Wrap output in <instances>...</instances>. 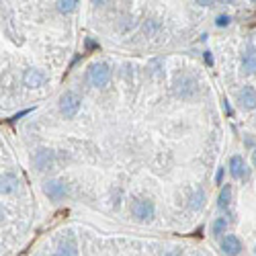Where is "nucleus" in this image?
Segmentation results:
<instances>
[{
  "instance_id": "4468645a",
  "label": "nucleus",
  "mask_w": 256,
  "mask_h": 256,
  "mask_svg": "<svg viewBox=\"0 0 256 256\" xmlns=\"http://www.w3.org/2000/svg\"><path fill=\"white\" fill-rule=\"evenodd\" d=\"M57 8L62 13H74L78 8V2H74V0H62V2H57Z\"/></svg>"
},
{
  "instance_id": "7ed1b4c3",
  "label": "nucleus",
  "mask_w": 256,
  "mask_h": 256,
  "mask_svg": "<svg viewBox=\"0 0 256 256\" xmlns=\"http://www.w3.org/2000/svg\"><path fill=\"white\" fill-rule=\"evenodd\" d=\"M80 105H82L80 96H78L74 91H66L60 98V111L66 119H74L78 115V111H80Z\"/></svg>"
},
{
  "instance_id": "2eb2a0df",
  "label": "nucleus",
  "mask_w": 256,
  "mask_h": 256,
  "mask_svg": "<svg viewBox=\"0 0 256 256\" xmlns=\"http://www.w3.org/2000/svg\"><path fill=\"white\" fill-rule=\"evenodd\" d=\"M225 228H228V221H225V218H218V219L213 221V236H221Z\"/></svg>"
},
{
  "instance_id": "f03ea898",
  "label": "nucleus",
  "mask_w": 256,
  "mask_h": 256,
  "mask_svg": "<svg viewBox=\"0 0 256 256\" xmlns=\"http://www.w3.org/2000/svg\"><path fill=\"white\" fill-rule=\"evenodd\" d=\"M109 80H111V68H109V64L96 62V64H92L91 68H88V82H91L92 86L103 88V86L109 84Z\"/></svg>"
},
{
  "instance_id": "412c9836",
  "label": "nucleus",
  "mask_w": 256,
  "mask_h": 256,
  "mask_svg": "<svg viewBox=\"0 0 256 256\" xmlns=\"http://www.w3.org/2000/svg\"><path fill=\"white\" fill-rule=\"evenodd\" d=\"M254 252H256V250H254Z\"/></svg>"
},
{
  "instance_id": "6e6552de",
  "label": "nucleus",
  "mask_w": 256,
  "mask_h": 256,
  "mask_svg": "<svg viewBox=\"0 0 256 256\" xmlns=\"http://www.w3.org/2000/svg\"><path fill=\"white\" fill-rule=\"evenodd\" d=\"M221 250L225 254H230V256H238L242 252V242L238 240V236H234V234L223 236L221 238Z\"/></svg>"
},
{
  "instance_id": "aec40b11",
  "label": "nucleus",
  "mask_w": 256,
  "mask_h": 256,
  "mask_svg": "<svg viewBox=\"0 0 256 256\" xmlns=\"http://www.w3.org/2000/svg\"><path fill=\"white\" fill-rule=\"evenodd\" d=\"M252 164H254V166H256V150H254V152H252Z\"/></svg>"
},
{
  "instance_id": "dca6fc26",
  "label": "nucleus",
  "mask_w": 256,
  "mask_h": 256,
  "mask_svg": "<svg viewBox=\"0 0 256 256\" xmlns=\"http://www.w3.org/2000/svg\"><path fill=\"white\" fill-rule=\"evenodd\" d=\"M228 23H230V17H225V15L218 17V25H219V27H225V25H228Z\"/></svg>"
},
{
  "instance_id": "f257e3e1",
  "label": "nucleus",
  "mask_w": 256,
  "mask_h": 256,
  "mask_svg": "<svg viewBox=\"0 0 256 256\" xmlns=\"http://www.w3.org/2000/svg\"><path fill=\"white\" fill-rule=\"evenodd\" d=\"M131 213H133L135 219L150 221L156 215V205H154V201L147 199V197H137V199H133V203H131Z\"/></svg>"
},
{
  "instance_id": "ddd939ff",
  "label": "nucleus",
  "mask_w": 256,
  "mask_h": 256,
  "mask_svg": "<svg viewBox=\"0 0 256 256\" xmlns=\"http://www.w3.org/2000/svg\"><path fill=\"white\" fill-rule=\"evenodd\" d=\"M230 201H232V184H225L219 197H218V207L223 211V209H228L230 207Z\"/></svg>"
},
{
  "instance_id": "9b49d317",
  "label": "nucleus",
  "mask_w": 256,
  "mask_h": 256,
  "mask_svg": "<svg viewBox=\"0 0 256 256\" xmlns=\"http://www.w3.org/2000/svg\"><path fill=\"white\" fill-rule=\"evenodd\" d=\"M17 183H18L17 174L4 172L2 176H0V193H13L17 189Z\"/></svg>"
},
{
  "instance_id": "f8f14e48",
  "label": "nucleus",
  "mask_w": 256,
  "mask_h": 256,
  "mask_svg": "<svg viewBox=\"0 0 256 256\" xmlns=\"http://www.w3.org/2000/svg\"><path fill=\"white\" fill-rule=\"evenodd\" d=\"M242 66H244L246 74H256V49L254 47H248V52L244 54Z\"/></svg>"
},
{
  "instance_id": "39448f33",
  "label": "nucleus",
  "mask_w": 256,
  "mask_h": 256,
  "mask_svg": "<svg viewBox=\"0 0 256 256\" xmlns=\"http://www.w3.org/2000/svg\"><path fill=\"white\" fill-rule=\"evenodd\" d=\"M57 256H78V244L70 232L64 234L57 242Z\"/></svg>"
},
{
  "instance_id": "0eeeda50",
  "label": "nucleus",
  "mask_w": 256,
  "mask_h": 256,
  "mask_svg": "<svg viewBox=\"0 0 256 256\" xmlns=\"http://www.w3.org/2000/svg\"><path fill=\"white\" fill-rule=\"evenodd\" d=\"M238 103L242 105V109L250 111L256 109V88L254 86H244L238 92Z\"/></svg>"
},
{
  "instance_id": "20e7f679",
  "label": "nucleus",
  "mask_w": 256,
  "mask_h": 256,
  "mask_svg": "<svg viewBox=\"0 0 256 256\" xmlns=\"http://www.w3.org/2000/svg\"><path fill=\"white\" fill-rule=\"evenodd\" d=\"M43 193L49 197L52 201H62L64 197H68L70 189H68V184L64 181H47L43 184Z\"/></svg>"
},
{
  "instance_id": "f3484780",
  "label": "nucleus",
  "mask_w": 256,
  "mask_h": 256,
  "mask_svg": "<svg viewBox=\"0 0 256 256\" xmlns=\"http://www.w3.org/2000/svg\"><path fill=\"white\" fill-rule=\"evenodd\" d=\"M164 256H183V252H181V250H176V248H174V250H168V252H166Z\"/></svg>"
},
{
  "instance_id": "6ab92c4d",
  "label": "nucleus",
  "mask_w": 256,
  "mask_h": 256,
  "mask_svg": "<svg viewBox=\"0 0 256 256\" xmlns=\"http://www.w3.org/2000/svg\"><path fill=\"white\" fill-rule=\"evenodd\" d=\"M221 176H223V170L219 168V172H218V183H221Z\"/></svg>"
},
{
  "instance_id": "423d86ee",
  "label": "nucleus",
  "mask_w": 256,
  "mask_h": 256,
  "mask_svg": "<svg viewBox=\"0 0 256 256\" xmlns=\"http://www.w3.org/2000/svg\"><path fill=\"white\" fill-rule=\"evenodd\" d=\"M54 152L52 150H45V147H41V150H37L35 154V158H33V164H35V168L39 172H45L49 168H54Z\"/></svg>"
},
{
  "instance_id": "a211bd4d",
  "label": "nucleus",
  "mask_w": 256,
  "mask_h": 256,
  "mask_svg": "<svg viewBox=\"0 0 256 256\" xmlns=\"http://www.w3.org/2000/svg\"><path fill=\"white\" fill-rule=\"evenodd\" d=\"M86 47H88V49H91V47H96V43H94V41H91V39H88V41H86Z\"/></svg>"
},
{
  "instance_id": "1a4fd4ad",
  "label": "nucleus",
  "mask_w": 256,
  "mask_h": 256,
  "mask_svg": "<svg viewBox=\"0 0 256 256\" xmlns=\"http://www.w3.org/2000/svg\"><path fill=\"white\" fill-rule=\"evenodd\" d=\"M23 80L29 88H37V86H43L45 84V74L41 70H27Z\"/></svg>"
},
{
  "instance_id": "9d476101",
  "label": "nucleus",
  "mask_w": 256,
  "mask_h": 256,
  "mask_svg": "<svg viewBox=\"0 0 256 256\" xmlns=\"http://www.w3.org/2000/svg\"><path fill=\"white\" fill-rule=\"evenodd\" d=\"M230 174L234 179H244L246 176V164L242 160V156H232L230 158Z\"/></svg>"
}]
</instances>
